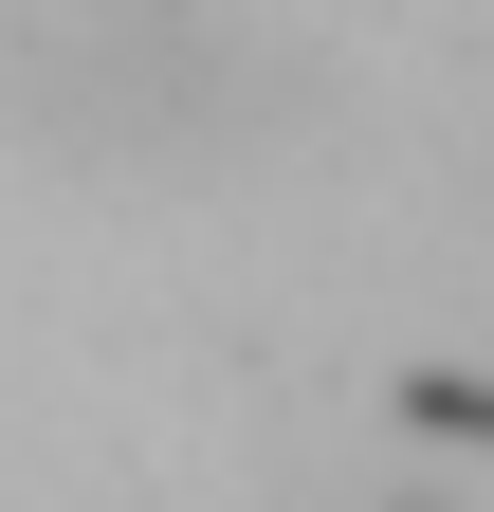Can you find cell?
Returning <instances> with one entry per match:
<instances>
[{
    "label": "cell",
    "instance_id": "1",
    "mask_svg": "<svg viewBox=\"0 0 494 512\" xmlns=\"http://www.w3.org/2000/svg\"><path fill=\"white\" fill-rule=\"evenodd\" d=\"M19 110L92 165H220L275 128V37L238 0H19Z\"/></svg>",
    "mask_w": 494,
    "mask_h": 512
}]
</instances>
